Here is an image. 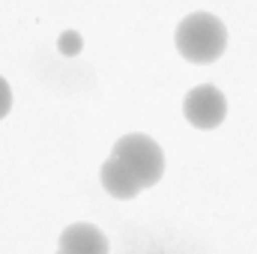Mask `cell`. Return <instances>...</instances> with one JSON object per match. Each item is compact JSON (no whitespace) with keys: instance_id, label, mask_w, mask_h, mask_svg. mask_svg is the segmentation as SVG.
<instances>
[{"instance_id":"3","label":"cell","mask_w":257,"mask_h":254,"mask_svg":"<svg viewBox=\"0 0 257 254\" xmlns=\"http://www.w3.org/2000/svg\"><path fill=\"white\" fill-rule=\"evenodd\" d=\"M183 114L194 129H215L227 117V99L221 96L218 87L200 84V87L189 90V96L183 102Z\"/></svg>"},{"instance_id":"5","label":"cell","mask_w":257,"mask_h":254,"mask_svg":"<svg viewBox=\"0 0 257 254\" xmlns=\"http://www.w3.org/2000/svg\"><path fill=\"white\" fill-rule=\"evenodd\" d=\"M102 186H105V191L111 194V197H117V200H132L138 191H141V186H138V180L128 174V168L117 159V156H111L105 165H102Z\"/></svg>"},{"instance_id":"4","label":"cell","mask_w":257,"mask_h":254,"mask_svg":"<svg viewBox=\"0 0 257 254\" xmlns=\"http://www.w3.org/2000/svg\"><path fill=\"white\" fill-rule=\"evenodd\" d=\"M60 251L66 254H108V239L96 224L78 221L60 233Z\"/></svg>"},{"instance_id":"2","label":"cell","mask_w":257,"mask_h":254,"mask_svg":"<svg viewBox=\"0 0 257 254\" xmlns=\"http://www.w3.org/2000/svg\"><path fill=\"white\" fill-rule=\"evenodd\" d=\"M111 156H117L123 165L128 168V174L138 180L141 189H150L162 180L165 174V153L162 147L150 138V135H141V132H132V135H123Z\"/></svg>"},{"instance_id":"1","label":"cell","mask_w":257,"mask_h":254,"mask_svg":"<svg viewBox=\"0 0 257 254\" xmlns=\"http://www.w3.org/2000/svg\"><path fill=\"white\" fill-rule=\"evenodd\" d=\"M227 48V30L212 12H192L177 27V51L189 63L206 66L218 60Z\"/></svg>"},{"instance_id":"8","label":"cell","mask_w":257,"mask_h":254,"mask_svg":"<svg viewBox=\"0 0 257 254\" xmlns=\"http://www.w3.org/2000/svg\"><path fill=\"white\" fill-rule=\"evenodd\" d=\"M57 254H66V251H57Z\"/></svg>"},{"instance_id":"7","label":"cell","mask_w":257,"mask_h":254,"mask_svg":"<svg viewBox=\"0 0 257 254\" xmlns=\"http://www.w3.org/2000/svg\"><path fill=\"white\" fill-rule=\"evenodd\" d=\"M9 108H12V90H9V84L0 78V120L9 114Z\"/></svg>"},{"instance_id":"6","label":"cell","mask_w":257,"mask_h":254,"mask_svg":"<svg viewBox=\"0 0 257 254\" xmlns=\"http://www.w3.org/2000/svg\"><path fill=\"white\" fill-rule=\"evenodd\" d=\"M57 48H60L63 57H75V54H81V48H84L81 33H75V30H63L60 39H57Z\"/></svg>"}]
</instances>
